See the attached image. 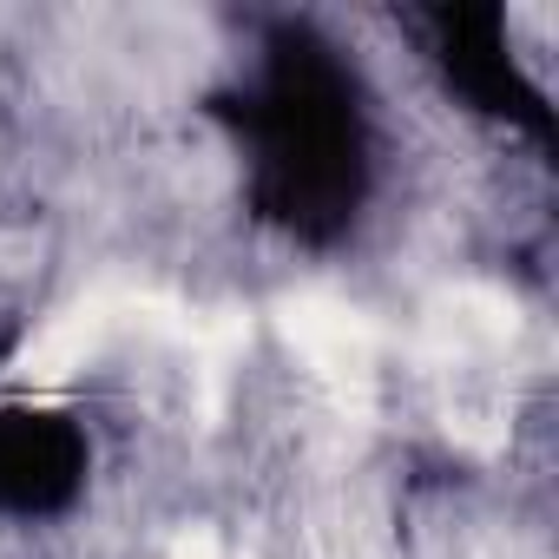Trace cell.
<instances>
[{"label":"cell","instance_id":"cell-1","mask_svg":"<svg viewBox=\"0 0 559 559\" xmlns=\"http://www.w3.org/2000/svg\"><path fill=\"white\" fill-rule=\"evenodd\" d=\"M369 73L317 27H284L224 93L230 152L250 211L304 250L362 230L382 191V112Z\"/></svg>","mask_w":559,"mask_h":559},{"label":"cell","instance_id":"cell-2","mask_svg":"<svg viewBox=\"0 0 559 559\" xmlns=\"http://www.w3.org/2000/svg\"><path fill=\"white\" fill-rule=\"evenodd\" d=\"M93 480V435L47 402H0V520L34 526L80 507Z\"/></svg>","mask_w":559,"mask_h":559}]
</instances>
